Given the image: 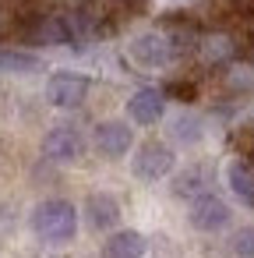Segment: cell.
<instances>
[{"mask_svg":"<svg viewBox=\"0 0 254 258\" xmlns=\"http://www.w3.org/2000/svg\"><path fill=\"white\" fill-rule=\"evenodd\" d=\"M120 202L113 198V195H106V191H96V195H89L85 198V219H89V226L96 230V233H106V230H117L120 226Z\"/></svg>","mask_w":254,"mask_h":258,"instance_id":"9","label":"cell"},{"mask_svg":"<svg viewBox=\"0 0 254 258\" xmlns=\"http://www.w3.org/2000/svg\"><path fill=\"white\" fill-rule=\"evenodd\" d=\"M81 152H85V138L78 127L60 124V127H50L43 135V156L50 163H78Z\"/></svg>","mask_w":254,"mask_h":258,"instance_id":"7","label":"cell"},{"mask_svg":"<svg viewBox=\"0 0 254 258\" xmlns=\"http://www.w3.org/2000/svg\"><path fill=\"white\" fill-rule=\"evenodd\" d=\"M201 191H208V173L201 166H191V170H184V173L173 177V195L177 198H194Z\"/></svg>","mask_w":254,"mask_h":258,"instance_id":"14","label":"cell"},{"mask_svg":"<svg viewBox=\"0 0 254 258\" xmlns=\"http://www.w3.org/2000/svg\"><path fill=\"white\" fill-rule=\"evenodd\" d=\"M92 145L103 159H124L134 149V131L127 120H103L92 131Z\"/></svg>","mask_w":254,"mask_h":258,"instance_id":"6","label":"cell"},{"mask_svg":"<svg viewBox=\"0 0 254 258\" xmlns=\"http://www.w3.org/2000/svg\"><path fill=\"white\" fill-rule=\"evenodd\" d=\"M201 57L208 64H219V60H229L233 57V39L229 36H208L201 43Z\"/></svg>","mask_w":254,"mask_h":258,"instance_id":"16","label":"cell"},{"mask_svg":"<svg viewBox=\"0 0 254 258\" xmlns=\"http://www.w3.org/2000/svg\"><path fill=\"white\" fill-rule=\"evenodd\" d=\"M229 251L236 258H254V226H240L233 237H229Z\"/></svg>","mask_w":254,"mask_h":258,"instance_id":"17","label":"cell"},{"mask_svg":"<svg viewBox=\"0 0 254 258\" xmlns=\"http://www.w3.org/2000/svg\"><path fill=\"white\" fill-rule=\"evenodd\" d=\"M145 251H148V240L138 230H113L103 244V258H141Z\"/></svg>","mask_w":254,"mask_h":258,"instance_id":"11","label":"cell"},{"mask_svg":"<svg viewBox=\"0 0 254 258\" xmlns=\"http://www.w3.org/2000/svg\"><path fill=\"white\" fill-rule=\"evenodd\" d=\"M92 89V78L89 75H78V71H53L46 78V103L57 106V110H78L85 103Z\"/></svg>","mask_w":254,"mask_h":258,"instance_id":"3","label":"cell"},{"mask_svg":"<svg viewBox=\"0 0 254 258\" xmlns=\"http://www.w3.org/2000/svg\"><path fill=\"white\" fill-rule=\"evenodd\" d=\"M39 68H43L39 53L22 46H0V71L4 75H36Z\"/></svg>","mask_w":254,"mask_h":258,"instance_id":"13","label":"cell"},{"mask_svg":"<svg viewBox=\"0 0 254 258\" xmlns=\"http://www.w3.org/2000/svg\"><path fill=\"white\" fill-rule=\"evenodd\" d=\"M173 170H177V152H173L170 142L148 138V142H141V145L134 149V156H131V173H134L138 180H145V184H159V180L173 177Z\"/></svg>","mask_w":254,"mask_h":258,"instance_id":"2","label":"cell"},{"mask_svg":"<svg viewBox=\"0 0 254 258\" xmlns=\"http://www.w3.org/2000/svg\"><path fill=\"white\" fill-rule=\"evenodd\" d=\"M36 43L43 46H78V36H74V22L64 18V15H50L36 25Z\"/></svg>","mask_w":254,"mask_h":258,"instance_id":"10","label":"cell"},{"mask_svg":"<svg viewBox=\"0 0 254 258\" xmlns=\"http://www.w3.org/2000/svg\"><path fill=\"white\" fill-rule=\"evenodd\" d=\"M32 230L46 244H67L78 233V209L67 198H46L32 209Z\"/></svg>","mask_w":254,"mask_h":258,"instance_id":"1","label":"cell"},{"mask_svg":"<svg viewBox=\"0 0 254 258\" xmlns=\"http://www.w3.org/2000/svg\"><path fill=\"white\" fill-rule=\"evenodd\" d=\"M187 219H191V226H194V230H201V233H219V230H226V226H229L233 209H229V202H222L219 195L201 191V195H194V198H191Z\"/></svg>","mask_w":254,"mask_h":258,"instance_id":"4","label":"cell"},{"mask_svg":"<svg viewBox=\"0 0 254 258\" xmlns=\"http://www.w3.org/2000/svg\"><path fill=\"white\" fill-rule=\"evenodd\" d=\"M170 135H173V142H180V145H198V142L205 138V124H201V117H194V113H180V117L173 120Z\"/></svg>","mask_w":254,"mask_h":258,"instance_id":"15","label":"cell"},{"mask_svg":"<svg viewBox=\"0 0 254 258\" xmlns=\"http://www.w3.org/2000/svg\"><path fill=\"white\" fill-rule=\"evenodd\" d=\"M226 184L233 191V198L247 209H254V166L243 163V159H233L226 166Z\"/></svg>","mask_w":254,"mask_h":258,"instance_id":"12","label":"cell"},{"mask_svg":"<svg viewBox=\"0 0 254 258\" xmlns=\"http://www.w3.org/2000/svg\"><path fill=\"white\" fill-rule=\"evenodd\" d=\"M127 53H131L134 64H141V68H148V71H159V68L173 64L177 46H173V39L162 36V32H141V36H134V43L127 46Z\"/></svg>","mask_w":254,"mask_h":258,"instance_id":"5","label":"cell"},{"mask_svg":"<svg viewBox=\"0 0 254 258\" xmlns=\"http://www.w3.org/2000/svg\"><path fill=\"white\" fill-rule=\"evenodd\" d=\"M127 117L138 124V127H152L166 117V96L159 89H138L131 99H127Z\"/></svg>","mask_w":254,"mask_h":258,"instance_id":"8","label":"cell"}]
</instances>
